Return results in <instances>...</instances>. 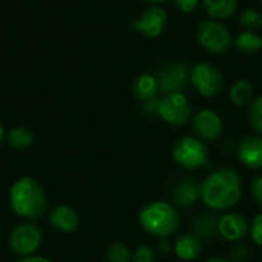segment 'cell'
Returning a JSON list of instances; mask_svg holds the SVG:
<instances>
[{
	"mask_svg": "<svg viewBox=\"0 0 262 262\" xmlns=\"http://www.w3.org/2000/svg\"><path fill=\"white\" fill-rule=\"evenodd\" d=\"M247 115H249V121H250V126L253 127V130L262 135V95L255 97L252 100V103L249 104Z\"/></svg>",
	"mask_w": 262,
	"mask_h": 262,
	"instance_id": "cell-23",
	"label": "cell"
},
{
	"mask_svg": "<svg viewBox=\"0 0 262 262\" xmlns=\"http://www.w3.org/2000/svg\"><path fill=\"white\" fill-rule=\"evenodd\" d=\"M8 143L12 149H17V150L29 149L34 144V134L23 126L12 127L8 132Z\"/></svg>",
	"mask_w": 262,
	"mask_h": 262,
	"instance_id": "cell-22",
	"label": "cell"
},
{
	"mask_svg": "<svg viewBox=\"0 0 262 262\" xmlns=\"http://www.w3.org/2000/svg\"><path fill=\"white\" fill-rule=\"evenodd\" d=\"M249 232L247 220L239 213H227L220 218L218 233L227 241H241Z\"/></svg>",
	"mask_w": 262,
	"mask_h": 262,
	"instance_id": "cell-13",
	"label": "cell"
},
{
	"mask_svg": "<svg viewBox=\"0 0 262 262\" xmlns=\"http://www.w3.org/2000/svg\"><path fill=\"white\" fill-rule=\"evenodd\" d=\"M158 103L160 100H150V101H146L144 103V112L147 115H158Z\"/></svg>",
	"mask_w": 262,
	"mask_h": 262,
	"instance_id": "cell-31",
	"label": "cell"
},
{
	"mask_svg": "<svg viewBox=\"0 0 262 262\" xmlns=\"http://www.w3.org/2000/svg\"><path fill=\"white\" fill-rule=\"evenodd\" d=\"M250 189H252V195H253L255 201L262 206V175L256 177V178L252 181V187H250Z\"/></svg>",
	"mask_w": 262,
	"mask_h": 262,
	"instance_id": "cell-30",
	"label": "cell"
},
{
	"mask_svg": "<svg viewBox=\"0 0 262 262\" xmlns=\"http://www.w3.org/2000/svg\"><path fill=\"white\" fill-rule=\"evenodd\" d=\"M243 193L241 177L235 169L221 167L212 172L201 184V200L212 210L233 207Z\"/></svg>",
	"mask_w": 262,
	"mask_h": 262,
	"instance_id": "cell-1",
	"label": "cell"
},
{
	"mask_svg": "<svg viewBox=\"0 0 262 262\" xmlns=\"http://www.w3.org/2000/svg\"><path fill=\"white\" fill-rule=\"evenodd\" d=\"M192 127L200 140L213 141L223 134L224 123H223V118L215 111L203 109L193 117Z\"/></svg>",
	"mask_w": 262,
	"mask_h": 262,
	"instance_id": "cell-11",
	"label": "cell"
},
{
	"mask_svg": "<svg viewBox=\"0 0 262 262\" xmlns=\"http://www.w3.org/2000/svg\"><path fill=\"white\" fill-rule=\"evenodd\" d=\"M239 25L244 31H253L262 26V14L255 8H247L239 15Z\"/></svg>",
	"mask_w": 262,
	"mask_h": 262,
	"instance_id": "cell-24",
	"label": "cell"
},
{
	"mask_svg": "<svg viewBox=\"0 0 262 262\" xmlns=\"http://www.w3.org/2000/svg\"><path fill=\"white\" fill-rule=\"evenodd\" d=\"M130 249L123 243H114L107 247L106 259L107 262H129L130 261Z\"/></svg>",
	"mask_w": 262,
	"mask_h": 262,
	"instance_id": "cell-25",
	"label": "cell"
},
{
	"mask_svg": "<svg viewBox=\"0 0 262 262\" xmlns=\"http://www.w3.org/2000/svg\"><path fill=\"white\" fill-rule=\"evenodd\" d=\"M190 83L203 97L207 98L220 95L226 84L223 72L210 63H196L190 69Z\"/></svg>",
	"mask_w": 262,
	"mask_h": 262,
	"instance_id": "cell-6",
	"label": "cell"
},
{
	"mask_svg": "<svg viewBox=\"0 0 262 262\" xmlns=\"http://www.w3.org/2000/svg\"><path fill=\"white\" fill-rule=\"evenodd\" d=\"M261 3H262V0H261Z\"/></svg>",
	"mask_w": 262,
	"mask_h": 262,
	"instance_id": "cell-37",
	"label": "cell"
},
{
	"mask_svg": "<svg viewBox=\"0 0 262 262\" xmlns=\"http://www.w3.org/2000/svg\"><path fill=\"white\" fill-rule=\"evenodd\" d=\"M172 198H173V203L183 209L192 207L201 198V186L192 178H183L173 187Z\"/></svg>",
	"mask_w": 262,
	"mask_h": 262,
	"instance_id": "cell-14",
	"label": "cell"
},
{
	"mask_svg": "<svg viewBox=\"0 0 262 262\" xmlns=\"http://www.w3.org/2000/svg\"><path fill=\"white\" fill-rule=\"evenodd\" d=\"M167 25V12L160 6H150L130 23V28L146 38H157Z\"/></svg>",
	"mask_w": 262,
	"mask_h": 262,
	"instance_id": "cell-9",
	"label": "cell"
},
{
	"mask_svg": "<svg viewBox=\"0 0 262 262\" xmlns=\"http://www.w3.org/2000/svg\"><path fill=\"white\" fill-rule=\"evenodd\" d=\"M233 43L243 54H256L262 49V37L255 31H243Z\"/></svg>",
	"mask_w": 262,
	"mask_h": 262,
	"instance_id": "cell-21",
	"label": "cell"
},
{
	"mask_svg": "<svg viewBox=\"0 0 262 262\" xmlns=\"http://www.w3.org/2000/svg\"><path fill=\"white\" fill-rule=\"evenodd\" d=\"M160 92L170 94V92H181L187 83L190 81V71L178 61L164 64L158 75H157Z\"/></svg>",
	"mask_w": 262,
	"mask_h": 262,
	"instance_id": "cell-10",
	"label": "cell"
},
{
	"mask_svg": "<svg viewBox=\"0 0 262 262\" xmlns=\"http://www.w3.org/2000/svg\"><path fill=\"white\" fill-rule=\"evenodd\" d=\"M196 40L204 51L213 55H223L229 52L233 45L230 31L213 18L200 21L196 26Z\"/></svg>",
	"mask_w": 262,
	"mask_h": 262,
	"instance_id": "cell-4",
	"label": "cell"
},
{
	"mask_svg": "<svg viewBox=\"0 0 262 262\" xmlns=\"http://www.w3.org/2000/svg\"><path fill=\"white\" fill-rule=\"evenodd\" d=\"M239 161L250 169H262V137L247 135L238 146Z\"/></svg>",
	"mask_w": 262,
	"mask_h": 262,
	"instance_id": "cell-12",
	"label": "cell"
},
{
	"mask_svg": "<svg viewBox=\"0 0 262 262\" xmlns=\"http://www.w3.org/2000/svg\"><path fill=\"white\" fill-rule=\"evenodd\" d=\"M253 86L249 80H236L230 88V100L235 106H249L253 100Z\"/></svg>",
	"mask_w": 262,
	"mask_h": 262,
	"instance_id": "cell-20",
	"label": "cell"
},
{
	"mask_svg": "<svg viewBox=\"0 0 262 262\" xmlns=\"http://www.w3.org/2000/svg\"><path fill=\"white\" fill-rule=\"evenodd\" d=\"M252 238L258 246L262 247V213H259L252 223Z\"/></svg>",
	"mask_w": 262,
	"mask_h": 262,
	"instance_id": "cell-27",
	"label": "cell"
},
{
	"mask_svg": "<svg viewBox=\"0 0 262 262\" xmlns=\"http://www.w3.org/2000/svg\"><path fill=\"white\" fill-rule=\"evenodd\" d=\"M206 12L213 20H224L236 12L238 0H201Z\"/></svg>",
	"mask_w": 262,
	"mask_h": 262,
	"instance_id": "cell-19",
	"label": "cell"
},
{
	"mask_svg": "<svg viewBox=\"0 0 262 262\" xmlns=\"http://www.w3.org/2000/svg\"><path fill=\"white\" fill-rule=\"evenodd\" d=\"M249 256H250V249H249L247 246L241 244V246H238V247L233 249V252H232V259H230V261L244 262Z\"/></svg>",
	"mask_w": 262,
	"mask_h": 262,
	"instance_id": "cell-29",
	"label": "cell"
},
{
	"mask_svg": "<svg viewBox=\"0 0 262 262\" xmlns=\"http://www.w3.org/2000/svg\"><path fill=\"white\" fill-rule=\"evenodd\" d=\"M200 5V0H175V6L183 14H192Z\"/></svg>",
	"mask_w": 262,
	"mask_h": 262,
	"instance_id": "cell-28",
	"label": "cell"
},
{
	"mask_svg": "<svg viewBox=\"0 0 262 262\" xmlns=\"http://www.w3.org/2000/svg\"><path fill=\"white\" fill-rule=\"evenodd\" d=\"M158 115L167 124L183 126L190 120L192 106L189 98L183 92H170L164 94V97L158 103Z\"/></svg>",
	"mask_w": 262,
	"mask_h": 262,
	"instance_id": "cell-7",
	"label": "cell"
},
{
	"mask_svg": "<svg viewBox=\"0 0 262 262\" xmlns=\"http://www.w3.org/2000/svg\"><path fill=\"white\" fill-rule=\"evenodd\" d=\"M132 92L134 95L141 100V101H150V100H155L158 92H160V88H158V81H157V77L150 75V74H143V75H138L134 83H132Z\"/></svg>",
	"mask_w": 262,
	"mask_h": 262,
	"instance_id": "cell-17",
	"label": "cell"
},
{
	"mask_svg": "<svg viewBox=\"0 0 262 262\" xmlns=\"http://www.w3.org/2000/svg\"><path fill=\"white\" fill-rule=\"evenodd\" d=\"M143 2L150 3V5H157V3H163V2H166V0H143Z\"/></svg>",
	"mask_w": 262,
	"mask_h": 262,
	"instance_id": "cell-34",
	"label": "cell"
},
{
	"mask_svg": "<svg viewBox=\"0 0 262 262\" xmlns=\"http://www.w3.org/2000/svg\"><path fill=\"white\" fill-rule=\"evenodd\" d=\"M172 157L180 167L186 170H196L207 163V149L200 138L183 137L173 144Z\"/></svg>",
	"mask_w": 262,
	"mask_h": 262,
	"instance_id": "cell-5",
	"label": "cell"
},
{
	"mask_svg": "<svg viewBox=\"0 0 262 262\" xmlns=\"http://www.w3.org/2000/svg\"><path fill=\"white\" fill-rule=\"evenodd\" d=\"M161 249H163V252H167L169 250V243L166 241V243H161Z\"/></svg>",
	"mask_w": 262,
	"mask_h": 262,
	"instance_id": "cell-36",
	"label": "cell"
},
{
	"mask_svg": "<svg viewBox=\"0 0 262 262\" xmlns=\"http://www.w3.org/2000/svg\"><path fill=\"white\" fill-rule=\"evenodd\" d=\"M18 262H52L51 259H48V258H43V256H35V255H32V256H25V258H21Z\"/></svg>",
	"mask_w": 262,
	"mask_h": 262,
	"instance_id": "cell-32",
	"label": "cell"
},
{
	"mask_svg": "<svg viewBox=\"0 0 262 262\" xmlns=\"http://www.w3.org/2000/svg\"><path fill=\"white\" fill-rule=\"evenodd\" d=\"M43 243V232L32 223L17 226L9 235V249L20 256H32Z\"/></svg>",
	"mask_w": 262,
	"mask_h": 262,
	"instance_id": "cell-8",
	"label": "cell"
},
{
	"mask_svg": "<svg viewBox=\"0 0 262 262\" xmlns=\"http://www.w3.org/2000/svg\"><path fill=\"white\" fill-rule=\"evenodd\" d=\"M9 206L20 218L38 220L46 213L48 196L37 180L31 177H21L11 187Z\"/></svg>",
	"mask_w": 262,
	"mask_h": 262,
	"instance_id": "cell-2",
	"label": "cell"
},
{
	"mask_svg": "<svg viewBox=\"0 0 262 262\" xmlns=\"http://www.w3.org/2000/svg\"><path fill=\"white\" fill-rule=\"evenodd\" d=\"M203 252V243L195 235H181L175 243V253L183 261H193Z\"/></svg>",
	"mask_w": 262,
	"mask_h": 262,
	"instance_id": "cell-18",
	"label": "cell"
},
{
	"mask_svg": "<svg viewBox=\"0 0 262 262\" xmlns=\"http://www.w3.org/2000/svg\"><path fill=\"white\" fill-rule=\"evenodd\" d=\"M3 138H5V129H3V126H2V123H0V144H2V141H3Z\"/></svg>",
	"mask_w": 262,
	"mask_h": 262,
	"instance_id": "cell-35",
	"label": "cell"
},
{
	"mask_svg": "<svg viewBox=\"0 0 262 262\" xmlns=\"http://www.w3.org/2000/svg\"><path fill=\"white\" fill-rule=\"evenodd\" d=\"M132 259L134 262H157V253L150 246H140Z\"/></svg>",
	"mask_w": 262,
	"mask_h": 262,
	"instance_id": "cell-26",
	"label": "cell"
},
{
	"mask_svg": "<svg viewBox=\"0 0 262 262\" xmlns=\"http://www.w3.org/2000/svg\"><path fill=\"white\" fill-rule=\"evenodd\" d=\"M204 262H232L230 259H226V258H221V256H215V258H210Z\"/></svg>",
	"mask_w": 262,
	"mask_h": 262,
	"instance_id": "cell-33",
	"label": "cell"
},
{
	"mask_svg": "<svg viewBox=\"0 0 262 262\" xmlns=\"http://www.w3.org/2000/svg\"><path fill=\"white\" fill-rule=\"evenodd\" d=\"M220 216L212 210L200 212L190 220V230L200 239H212L218 233Z\"/></svg>",
	"mask_w": 262,
	"mask_h": 262,
	"instance_id": "cell-15",
	"label": "cell"
},
{
	"mask_svg": "<svg viewBox=\"0 0 262 262\" xmlns=\"http://www.w3.org/2000/svg\"><path fill=\"white\" fill-rule=\"evenodd\" d=\"M138 220L149 235L160 239L170 238L180 227V215L177 209L164 201H155L144 206Z\"/></svg>",
	"mask_w": 262,
	"mask_h": 262,
	"instance_id": "cell-3",
	"label": "cell"
},
{
	"mask_svg": "<svg viewBox=\"0 0 262 262\" xmlns=\"http://www.w3.org/2000/svg\"><path fill=\"white\" fill-rule=\"evenodd\" d=\"M48 221L55 230H60V232H64V233H71V232L77 230V227L80 224L78 213L69 206H57V207H54L48 213Z\"/></svg>",
	"mask_w": 262,
	"mask_h": 262,
	"instance_id": "cell-16",
	"label": "cell"
}]
</instances>
